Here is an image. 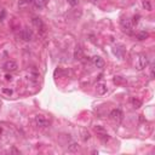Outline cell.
Returning a JSON list of instances; mask_svg holds the SVG:
<instances>
[{"instance_id": "cell-1", "label": "cell", "mask_w": 155, "mask_h": 155, "mask_svg": "<svg viewBox=\"0 0 155 155\" xmlns=\"http://www.w3.org/2000/svg\"><path fill=\"white\" fill-rule=\"evenodd\" d=\"M34 123L38 127H41V129H45L47 127L50 125V119L46 116V115H43V114H38V115L34 116Z\"/></svg>"}, {"instance_id": "cell-2", "label": "cell", "mask_w": 155, "mask_h": 155, "mask_svg": "<svg viewBox=\"0 0 155 155\" xmlns=\"http://www.w3.org/2000/svg\"><path fill=\"white\" fill-rule=\"evenodd\" d=\"M148 62H149L148 56H147L146 53H141V55H138V58H137L136 68H137L138 70H143V69H144V68L148 66Z\"/></svg>"}, {"instance_id": "cell-3", "label": "cell", "mask_w": 155, "mask_h": 155, "mask_svg": "<svg viewBox=\"0 0 155 155\" xmlns=\"http://www.w3.org/2000/svg\"><path fill=\"white\" fill-rule=\"evenodd\" d=\"M109 116H110V119L113 120V121H115L116 124H120L124 119V114L120 109H113V110L110 112V114H109Z\"/></svg>"}, {"instance_id": "cell-4", "label": "cell", "mask_w": 155, "mask_h": 155, "mask_svg": "<svg viewBox=\"0 0 155 155\" xmlns=\"http://www.w3.org/2000/svg\"><path fill=\"white\" fill-rule=\"evenodd\" d=\"M18 37L23 40V41H30L33 39V32L30 29H28V28H24V29H22L20 32Z\"/></svg>"}, {"instance_id": "cell-5", "label": "cell", "mask_w": 155, "mask_h": 155, "mask_svg": "<svg viewBox=\"0 0 155 155\" xmlns=\"http://www.w3.org/2000/svg\"><path fill=\"white\" fill-rule=\"evenodd\" d=\"M121 28H123V30L125 33H127V34H132V22L129 20V18H124L121 20Z\"/></svg>"}, {"instance_id": "cell-6", "label": "cell", "mask_w": 155, "mask_h": 155, "mask_svg": "<svg viewBox=\"0 0 155 155\" xmlns=\"http://www.w3.org/2000/svg\"><path fill=\"white\" fill-rule=\"evenodd\" d=\"M95 131L103 141H109V135L107 133L104 127H102V126H95Z\"/></svg>"}, {"instance_id": "cell-7", "label": "cell", "mask_w": 155, "mask_h": 155, "mask_svg": "<svg viewBox=\"0 0 155 155\" xmlns=\"http://www.w3.org/2000/svg\"><path fill=\"white\" fill-rule=\"evenodd\" d=\"M32 23H33V26L35 27L38 30H45L44 22L41 21V18H39V17H34V18L32 20Z\"/></svg>"}, {"instance_id": "cell-8", "label": "cell", "mask_w": 155, "mask_h": 155, "mask_svg": "<svg viewBox=\"0 0 155 155\" xmlns=\"http://www.w3.org/2000/svg\"><path fill=\"white\" fill-rule=\"evenodd\" d=\"M4 68H5V70H7V72H15V70H17L18 66H17V63L15 61H7V62H5Z\"/></svg>"}, {"instance_id": "cell-9", "label": "cell", "mask_w": 155, "mask_h": 155, "mask_svg": "<svg viewBox=\"0 0 155 155\" xmlns=\"http://www.w3.org/2000/svg\"><path fill=\"white\" fill-rule=\"evenodd\" d=\"M96 91H97V95L103 96V95L107 93L108 87H107V85L104 83H99V84H97V86H96Z\"/></svg>"}, {"instance_id": "cell-10", "label": "cell", "mask_w": 155, "mask_h": 155, "mask_svg": "<svg viewBox=\"0 0 155 155\" xmlns=\"http://www.w3.org/2000/svg\"><path fill=\"white\" fill-rule=\"evenodd\" d=\"M92 62H93V64L97 67V68H103L104 67V60L102 58V57H99V56H95L93 58H92Z\"/></svg>"}, {"instance_id": "cell-11", "label": "cell", "mask_w": 155, "mask_h": 155, "mask_svg": "<svg viewBox=\"0 0 155 155\" xmlns=\"http://www.w3.org/2000/svg\"><path fill=\"white\" fill-rule=\"evenodd\" d=\"M46 4H47V0H34V3H33L34 6L39 10L46 6Z\"/></svg>"}, {"instance_id": "cell-12", "label": "cell", "mask_w": 155, "mask_h": 155, "mask_svg": "<svg viewBox=\"0 0 155 155\" xmlns=\"http://www.w3.org/2000/svg\"><path fill=\"white\" fill-rule=\"evenodd\" d=\"M80 132H81V139H83L84 142L89 141V139L91 138V133L87 131V129H81V130H80Z\"/></svg>"}, {"instance_id": "cell-13", "label": "cell", "mask_w": 155, "mask_h": 155, "mask_svg": "<svg viewBox=\"0 0 155 155\" xmlns=\"http://www.w3.org/2000/svg\"><path fill=\"white\" fill-rule=\"evenodd\" d=\"M148 37H149V34H148L147 32H141V33L137 34V40H139V41H142V40L147 39Z\"/></svg>"}, {"instance_id": "cell-14", "label": "cell", "mask_w": 155, "mask_h": 155, "mask_svg": "<svg viewBox=\"0 0 155 155\" xmlns=\"http://www.w3.org/2000/svg\"><path fill=\"white\" fill-rule=\"evenodd\" d=\"M74 57H75L76 60H81V57H83V50H81V47H76L75 53H74Z\"/></svg>"}, {"instance_id": "cell-15", "label": "cell", "mask_w": 155, "mask_h": 155, "mask_svg": "<svg viewBox=\"0 0 155 155\" xmlns=\"http://www.w3.org/2000/svg\"><path fill=\"white\" fill-rule=\"evenodd\" d=\"M78 149H79V146L76 144V143H72L70 146H68V150L72 152V153H75V152H78Z\"/></svg>"}, {"instance_id": "cell-16", "label": "cell", "mask_w": 155, "mask_h": 155, "mask_svg": "<svg viewBox=\"0 0 155 155\" xmlns=\"http://www.w3.org/2000/svg\"><path fill=\"white\" fill-rule=\"evenodd\" d=\"M132 104H133V108H139L142 106V102L139 99H137V98H132Z\"/></svg>"}, {"instance_id": "cell-17", "label": "cell", "mask_w": 155, "mask_h": 155, "mask_svg": "<svg viewBox=\"0 0 155 155\" xmlns=\"http://www.w3.org/2000/svg\"><path fill=\"white\" fill-rule=\"evenodd\" d=\"M143 6H144L147 10H149V11L152 10V5H150V3H149L148 0H144V1H143Z\"/></svg>"}, {"instance_id": "cell-18", "label": "cell", "mask_w": 155, "mask_h": 155, "mask_svg": "<svg viewBox=\"0 0 155 155\" xmlns=\"http://www.w3.org/2000/svg\"><path fill=\"white\" fill-rule=\"evenodd\" d=\"M68 3H69L70 6H76L79 4V0H68Z\"/></svg>"}, {"instance_id": "cell-19", "label": "cell", "mask_w": 155, "mask_h": 155, "mask_svg": "<svg viewBox=\"0 0 155 155\" xmlns=\"http://www.w3.org/2000/svg\"><path fill=\"white\" fill-rule=\"evenodd\" d=\"M34 0H22V4H27V5H33Z\"/></svg>"}, {"instance_id": "cell-20", "label": "cell", "mask_w": 155, "mask_h": 155, "mask_svg": "<svg viewBox=\"0 0 155 155\" xmlns=\"http://www.w3.org/2000/svg\"><path fill=\"white\" fill-rule=\"evenodd\" d=\"M3 92H4V93H6V95H11V93H12V90H7V89H4V90H3Z\"/></svg>"}, {"instance_id": "cell-21", "label": "cell", "mask_w": 155, "mask_h": 155, "mask_svg": "<svg viewBox=\"0 0 155 155\" xmlns=\"http://www.w3.org/2000/svg\"><path fill=\"white\" fill-rule=\"evenodd\" d=\"M150 78L154 79V68L152 67V69H150Z\"/></svg>"}]
</instances>
